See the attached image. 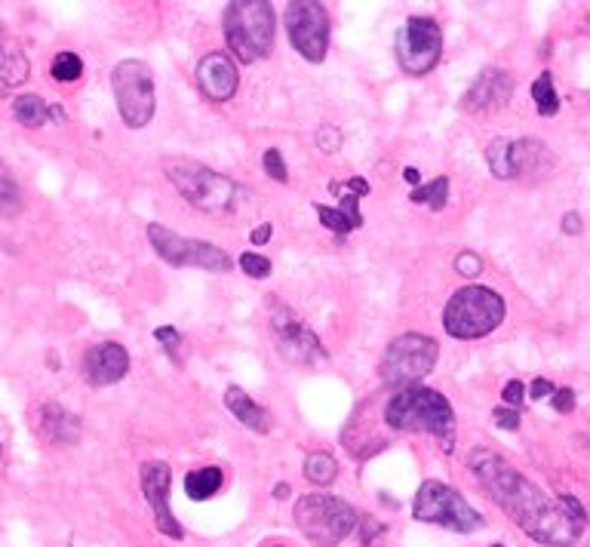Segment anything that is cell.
Wrapping results in <instances>:
<instances>
[{
  "label": "cell",
  "mask_w": 590,
  "mask_h": 547,
  "mask_svg": "<svg viewBox=\"0 0 590 547\" xmlns=\"http://www.w3.org/2000/svg\"><path fill=\"white\" fill-rule=\"evenodd\" d=\"M468 468L480 480L483 492L508 514L532 541L544 547H572L584 526H587V511L581 501L572 495L551 498L541 492L526 474H520L508 458L492 452V449H471Z\"/></svg>",
  "instance_id": "1"
},
{
  "label": "cell",
  "mask_w": 590,
  "mask_h": 547,
  "mask_svg": "<svg viewBox=\"0 0 590 547\" xmlns=\"http://www.w3.org/2000/svg\"><path fill=\"white\" fill-rule=\"evenodd\" d=\"M385 422L394 431H421V434H434L437 440H443L446 452L452 449V437H455V412L452 403L425 385H409L403 391H397L388 400L385 409Z\"/></svg>",
  "instance_id": "2"
},
{
  "label": "cell",
  "mask_w": 590,
  "mask_h": 547,
  "mask_svg": "<svg viewBox=\"0 0 590 547\" xmlns=\"http://www.w3.org/2000/svg\"><path fill=\"white\" fill-rule=\"evenodd\" d=\"M225 40L231 53L252 65L271 56L274 47V7L265 0H231L225 7Z\"/></svg>",
  "instance_id": "3"
},
{
  "label": "cell",
  "mask_w": 590,
  "mask_h": 547,
  "mask_svg": "<svg viewBox=\"0 0 590 547\" xmlns=\"http://www.w3.org/2000/svg\"><path fill=\"white\" fill-rule=\"evenodd\" d=\"M292 520L311 544L335 547L357 529L360 517L354 511V504H348L345 498H335L326 492H311V495H302L299 501H295Z\"/></svg>",
  "instance_id": "4"
},
{
  "label": "cell",
  "mask_w": 590,
  "mask_h": 547,
  "mask_svg": "<svg viewBox=\"0 0 590 547\" xmlns=\"http://www.w3.org/2000/svg\"><path fill=\"white\" fill-rule=\"evenodd\" d=\"M504 320V299L489 286H465L443 308V326L452 339L471 342L495 332Z\"/></svg>",
  "instance_id": "5"
},
{
  "label": "cell",
  "mask_w": 590,
  "mask_h": 547,
  "mask_svg": "<svg viewBox=\"0 0 590 547\" xmlns=\"http://www.w3.org/2000/svg\"><path fill=\"white\" fill-rule=\"evenodd\" d=\"M166 179L200 213H231L240 200V185L203 163H166Z\"/></svg>",
  "instance_id": "6"
},
{
  "label": "cell",
  "mask_w": 590,
  "mask_h": 547,
  "mask_svg": "<svg viewBox=\"0 0 590 547\" xmlns=\"http://www.w3.org/2000/svg\"><path fill=\"white\" fill-rule=\"evenodd\" d=\"M412 517L418 523H434L443 526L449 532L458 535H474L483 529V514L477 508H471L468 498L455 492L452 486L440 483V480H428L421 483L415 492V504H412Z\"/></svg>",
  "instance_id": "7"
},
{
  "label": "cell",
  "mask_w": 590,
  "mask_h": 547,
  "mask_svg": "<svg viewBox=\"0 0 590 547\" xmlns=\"http://www.w3.org/2000/svg\"><path fill=\"white\" fill-rule=\"evenodd\" d=\"M111 90L120 120L130 130H142L154 120V74L139 59H123L111 71Z\"/></svg>",
  "instance_id": "8"
},
{
  "label": "cell",
  "mask_w": 590,
  "mask_h": 547,
  "mask_svg": "<svg viewBox=\"0 0 590 547\" xmlns=\"http://www.w3.org/2000/svg\"><path fill=\"white\" fill-rule=\"evenodd\" d=\"M440 345L425 332H403L388 345L378 375H382L385 385H415L421 382L437 363Z\"/></svg>",
  "instance_id": "9"
},
{
  "label": "cell",
  "mask_w": 590,
  "mask_h": 547,
  "mask_svg": "<svg viewBox=\"0 0 590 547\" xmlns=\"http://www.w3.org/2000/svg\"><path fill=\"white\" fill-rule=\"evenodd\" d=\"M148 240L157 249V256L173 265V268H203V271H213V274H228L231 271V256L225 249L213 246V243H203V240H188L170 228H163L157 222L148 225Z\"/></svg>",
  "instance_id": "10"
},
{
  "label": "cell",
  "mask_w": 590,
  "mask_h": 547,
  "mask_svg": "<svg viewBox=\"0 0 590 547\" xmlns=\"http://www.w3.org/2000/svg\"><path fill=\"white\" fill-rule=\"evenodd\" d=\"M394 53L406 74H428L443 56V25L434 16H409L394 37Z\"/></svg>",
  "instance_id": "11"
},
{
  "label": "cell",
  "mask_w": 590,
  "mask_h": 547,
  "mask_svg": "<svg viewBox=\"0 0 590 547\" xmlns=\"http://www.w3.org/2000/svg\"><path fill=\"white\" fill-rule=\"evenodd\" d=\"M489 170L498 179H538L551 170V151H547L538 139H508L501 136L486 148Z\"/></svg>",
  "instance_id": "12"
},
{
  "label": "cell",
  "mask_w": 590,
  "mask_h": 547,
  "mask_svg": "<svg viewBox=\"0 0 590 547\" xmlns=\"http://www.w3.org/2000/svg\"><path fill=\"white\" fill-rule=\"evenodd\" d=\"M286 34L289 44L308 62L320 65L329 53V13L317 0H292L286 7Z\"/></svg>",
  "instance_id": "13"
},
{
  "label": "cell",
  "mask_w": 590,
  "mask_h": 547,
  "mask_svg": "<svg viewBox=\"0 0 590 547\" xmlns=\"http://www.w3.org/2000/svg\"><path fill=\"white\" fill-rule=\"evenodd\" d=\"M271 329H274L277 351L289 363H323L326 360V348L320 345L317 335L295 317L292 308H286L277 299H271Z\"/></svg>",
  "instance_id": "14"
},
{
  "label": "cell",
  "mask_w": 590,
  "mask_h": 547,
  "mask_svg": "<svg viewBox=\"0 0 590 547\" xmlns=\"http://www.w3.org/2000/svg\"><path fill=\"white\" fill-rule=\"evenodd\" d=\"M142 477V495L148 498V508L154 511V523L166 538H185L182 523L173 517L170 508V489H173V471L166 461H145L139 468Z\"/></svg>",
  "instance_id": "15"
},
{
  "label": "cell",
  "mask_w": 590,
  "mask_h": 547,
  "mask_svg": "<svg viewBox=\"0 0 590 547\" xmlns=\"http://www.w3.org/2000/svg\"><path fill=\"white\" fill-rule=\"evenodd\" d=\"M194 77H197V87L203 90V96L213 99V102H228L240 87L237 65L225 53H206L197 62Z\"/></svg>",
  "instance_id": "16"
},
{
  "label": "cell",
  "mask_w": 590,
  "mask_h": 547,
  "mask_svg": "<svg viewBox=\"0 0 590 547\" xmlns=\"http://www.w3.org/2000/svg\"><path fill=\"white\" fill-rule=\"evenodd\" d=\"M514 96V77L508 71H501V68H486L477 80H474V87L468 90L465 96V105L468 111L474 114H489V111H501L504 105L511 102Z\"/></svg>",
  "instance_id": "17"
},
{
  "label": "cell",
  "mask_w": 590,
  "mask_h": 547,
  "mask_svg": "<svg viewBox=\"0 0 590 547\" xmlns=\"http://www.w3.org/2000/svg\"><path fill=\"white\" fill-rule=\"evenodd\" d=\"M83 372H87L90 385H96V388L117 385L120 378L130 372V354H126V348L117 342H102V345L90 348L87 357H83Z\"/></svg>",
  "instance_id": "18"
},
{
  "label": "cell",
  "mask_w": 590,
  "mask_h": 547,
  "mask_svg": "<svg viewBox=\"0 0 590 547\" xmlns=\"http://www.w3.org/2000/svg\"><path fill=\"white\" fill-rule=\"evenodd\" d=\"M28 74H31V65L19 44V37L0 25V80H4L7 87H22Z\"/></svg>",
  "instance_id": "19"
},
{
  "label": "cell",
  "mask_w": 590,
  "mask_h": 547,
  "mask_svg": "<svg viewBox=\"0 0 590 547\" xmlns=\"http://www.w3.org/2000/svg\"><path fill=\"white\" fill-rule=\"evenodd\" d=\"M40 434H44L47 440L53 443H74L80 437V422L77 415H71L65 406L59 403H47L40 406Z\"/></svg>",
  "instance_id": "20"
},
{
  "label": "cell",
  "mask_w": 590,
  "mask_h": 547,
  "mask_svg": "<svg viewBox=\"0 0 590 547\" xmlns=\"http://www.w3.org/2000/svg\"><path fill=\"white\" fill-rule=\"evenodd\" d=\"M225 406L231 409V415L237 418L240 425H246L249 431H256V434H268V428H271V418H268V412L252 400L243 388H237V385H231L228 391H225Z\"/></svg>",
  "instance_id": "21"
},
{
  "label": "cell",
  "mask_w": 590,
  "mask_h": 547,
  "mask_svg": "<svg viewBox=\"0 0 590 547\" xmlns=\"http://www.w3.org/2000/svg\"><path fill=\"white\" fill-rule=\"evenodd\" d=\"M329 191L339 194V209L345 213V219H348L354 228H360V225H363V216H360V197L369 194V182L360 179V176H354V179H348L345 185H335V182H332Z\"/></svg>",
  "instance_id": "22"
},
{
  "label": "cell",
  "mask_w": 590,
  "mask_h": 547,
  "mask_svg": "<svg viewBox=\"0 0 590 547\" xmlns=\"http://www.w3.org/2000/svg\"><path fill=\"white\" fill-rule=\"evenodd\" d=\"M222 486H225V474H222V468H216V465L200 468V471H191V474L185 477V492H188L191 501H206V498H213V495L222 492Z\"/></svg>",
  "instance_id": "23"
},
{
  "label": "cell",
  "mask_w": 590,
  "mask_h": 547,
  "mask_svg": "<svg viewBox=\"0 0 590 547\" xmlns=\"http://www.w3.org/2000/svg\"><path fill=\"white\" fill-rule=\"evenodd\" d=\"M13 114H16V120H19L22 126H31V130H37V126H44V123H47L50 108L44 105V99H40V96L25 93V96H16V102H13Z\"/></svg>",
  "instance_id": "24"
},
{
  "label": "cell",
  "mask_w": 590,
  "mask_h": 547,
  "mask_svg": "<svg viewBox=\"0 0 590 547\" xmlns=\"http://www.w3.org/2000/svg\"><path fill=\"white\" fill-rule=\"evenodd\" d=\"M532 99L538 105V114L541 117H554L560 111V96L554 90V74L544 71L535 83H532Z\"/></svg>",
  "instance_id": "25"
},
{
  "label": "cell",
  "mask_w": 590,
  "mask_h": 547,
  "mask_svg": "<svg viewBox=\"0 0 590 547\" xmlns=\"http://www.w3.org/2000/svg\"><path fill=\"white\" fill-rule=\"evenodd\" d=\"M305 477L317 486H329L335 477H339V465L329 452H311L305 458Z\"/></svg>",
  "instance_id": "26"
},
{
  "label": "cell",
  "mask_w": 590,
  "mask_h": 547,
  "mask_svg": "<svg viewBox=\"0 0 590 547\" xmlns=\"http://www.w3.org/2000/svg\"><path fill=\"white\" fill-rule=\"evenodd\" d=\"M19 209H22L19 185H16V179H13V173L7 170V166L0 163V216L13 219V216H19Z\"/></svg>",
  "instance_id": "27"
},
{
  "label": "cell",
  "mask_w": 590,
  "mask_h": 547,
  "mask_svg": "<svg viewBox=\"0 0 590 547\" xmlns=\"http://www.w3.org/2000/svg\"><path fill=\"white\" fill-rule=\"evenodd\" d=\"M409 200H412V203H425V206H431L434 213H443V206H446V200H449V179L440 176V179H434V182L425 185V188H412V191H409Z\"/></svg>",
  "instance_id": "28"
},
{
  "label": "cell",
  "mask_w": 590,
  "mask_h": 547,
  "mask_svg": "<svg viewBox=\"0 0 590 547\" xmlns=\"http://www.w3.org/2000/svg\"><path fill=\"white\" fill-rule=\"evenodd\" d=\"M50 71H53V77H56L59 83H74V80H80V74H83V62H80V56H74V53H59V56L53 59Z\"/></svg>",
  "instance_id": "29"
},
{
  "label": "cell",
  "mask_w": 590,
  "mask_h": 547,
  "mask_svg": "<svg viewBox=\"0 0 590 547\" xmlns=\"http://www.w3.org/2000/svg\"><path fill=\"white\" fill-rule=\"evenodd\" d=\"M314 213H317V219H320V225H326L332 234H339V237H348L351 231H354V225L345 219V213L342 209H335V206H314Z\"/></svg>",
  "instance_id": "30"
},
{
  "label": "cell",
  "mask_w": 590,
  "mask_h": 547,
  "mask_svg": "<svg viewBox=\"0 0 590 547\" xmlns=\"http://www.w3.org/2000/svg\"><path fill=\"white\" fill-rule=\"evenodd\" d=\"M237 262H240L243 274L256 277V280H265V277L271 274V259L259 256V252H243V256H240Z\"/></svg>",
  "instance_id": "31"
},
{
  "label": "cell",
  "mask_w": 590,
  "mask_h": 547,
  "mask_svg": "<svg viewBox=\"0 0 590 547\" xmlns=\"http://www.w3.org/2000/svg\"><path fill=\"white\" fill-rule=\"evenodd\" d=\"M342 142H345V136H342L339 126H320V130L314 133V145L326 154H335L342 148Z\"/></svg>",
  "instance_id": "32"
},
{
  "label": "cell",
  "mask_w": 590,
  "mask_h": 547,
  "mask_svg": "<svg viewBox=\"0 0 590 547\" xmlns=\"http://www.w3.org/2000/svg\"><path fill=\"white\" fill-rule=\"evenodd\" d=\"M262 163H265V173H268L274 182H280V185H286V182H289V173H286L283 154H280L277 148H268V151H265V157H262Z\"/></svg>",
  "instance_id": "33"
},
{
  "label": "cell",
  "mask_w": 590,
  "mask_h": 547,
  "mask_svg": "<svg viewBox=\"0 0 590 547\" xmlns=\"http://www.w3.org/2000/svg\"><path fill=\"white\" fill-rule=\"evenodd\" d=\"M455 271L461 277H477L483 271V259L477 256V252H458V256H455Z\"/></svg>",
  "instance_id": "34"
},
{
  "label": "cell",
  "mask_w": 590,
  "mask_h": 547,
  "mask_svg": "<svg viewBox=\"0 0 590 547\" xmlns=\"http://www.w3.org/2000/svg\"><path fill=\"white\" fill-rule=\"evenodd\" d=\"M523 397H526V388H523V382H517V378L504 385V391H501L504 406H511V409H520L523 406Z\"/></svg>",
  "instance_id": "35"
},
{
  "label": "cell",
  "mask_w": 590,
  "mask_h": 547,
  "mask_svg": "<svg viewBox=\"0 0 590 547\" xmlns=\"http://www.w3.org/2000/svg\"><path fill=\"white\" fill-rule=\"evenodd\" d=\"M495 425L504 428V431H517L520 428V409H511V406L495 409Z\"/></svg>",
  "instance_id": "36"
},
{
  "label": "cell",
  "mask_w": 590,
  "mask_h": 547,
  "mask_svg": "<svg viewBox=\"0 0 590 547\" xmlns=\"http://www.w3.org/2000/svg\"><path fill=\"white\" fill-rule=\"evenodd\" d=\"M154 339H157V342H160V345L166 348V354H173V351H176V348L182 345V335H179V332H176L173 326H160V329L154 332Z\"/></svg>",
  "instance_id": "37"
},
{
  "label": "cell",
  "mask_w": 590,
  "mask_h": 547,
  "mask_svg": "<svg viewBox=\"0 0 590 547\" xmlns=\"http://www.w3.org/2000/svg\"><path fill=\"white\" fill-rule=\"evenodd\" d=\"M551 403H554L557 412H572L575 409V391L572 388H557L554 397H551Z\"/></svg>",
  "instance_id": "38"
},
{
  "label": "cell",
  "mask_w": 590,
  "mask_h": 547,
  "mask_svg": "<svg viewBox=\"0 0 590 547\" xmlns=\"http://www.w3.org/2000/svg\"><path fill=\"white\" fill-rule=\"evenodd\" d=\"M554 382H547V378H535L532 388H529V397L532 400H544V397H554Z\"/></svg>",
  "instance_id": "39"
},
{
  "label": "cell",
  "mask_w": 590,
  "mask_h": 547,
  "mask_svg": "<svg viewBox=\"0 0 590 547\" xmlns=\"http://www.w3.org/2000/svg\"><path fill=\"white\" fill-rule=\"evenodd\" d=\"M271 234H274V228H271V222H265V225H259L256 231H252V243H256V246H265V243L271 240Z\"/></svg>",
  "instance_id": "40"
},
{
  "label": "cell",
  "mask_w": 590,
  "mask_h": 547,
  "mask_svg": "<svg viewBox=\"0 0 590 547\" xmlns=\"http://www.w3.org/2000/svg\"><path fill=\"white\" fill-rule=\"evenodd\" d=\"M563 231L566 234H581V216L578 213H566V219H563Z\"/></svg>",
  "instance_id": "41"
},
{
  "label": "cell",
  "mask_w": 590,
  "mask_h": 547,
  "mask_svg": "<svg viewBox=\"0 0 590 547\" xmlns=\"http://www.w3.org/2000/svg\"><path fill=\"white\" fill-rule=\"evenodd\" d=\"M403 179H406L409 185H415V188H418V182H421L418 170H412V166H409V170H403Z\"/></svg>",
  "instance_id": "42"
},
{
  "label": "cell",
  "mask_w": 590,
  "mask_h": 547,
  "mask_svg": "<svg viewBox=\"0 0 590 547\" xmlns=\"http://www.w3.org/2000/svg\"><path fill=\"white\" fill-rule=\"evenodd\" d=\"M50 117H53V120H65V111H62L59 105H53V108H50Z\"/></svg>",
  "instance_id": "43"
},
{
  "label": "cell",
  "mask_w": 590,
  "mask_h": 547,
  "mask_svg": "<svg viewBox=\"0 0 590 547\" xmlns=\"http://www.w3.org/2000/svg\"><path fill=\"white\" fill-rule=\"evenodd\" d=\"M492 547H504V544H492Z\"/></svg>",
  "instance_id": "44"
}]
</instances>
